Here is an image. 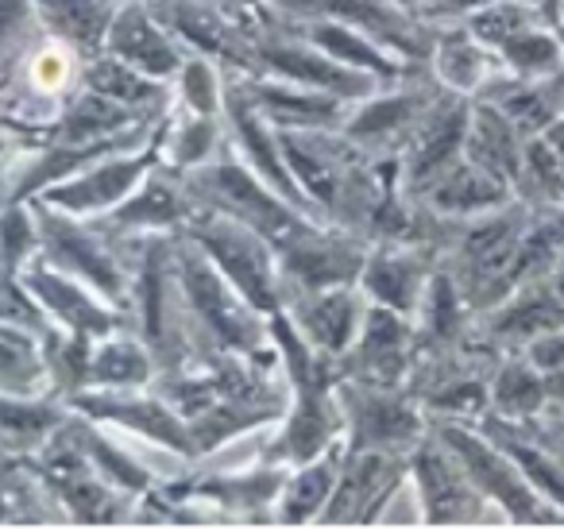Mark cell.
Listing matches in <instances>:
<instances>
[{
	"label": "cell",
	"mask_w": 564,
	"mask_h": 529,
	"mask_svg": "<svg viewBox=\"0 0 564 529\" xmlns=\"http://www.w3.org/2000/svg\"><path fill=\"white\" fill-rule=\"evenodd\" d=\"M163 125H166V112L159 117L155 132H151V140L143 143V148L117 151V155L97 159V163L86 166L82 174L55 182V186H47L35 197H43V202L55 205V209H63V213H74V217H86V220L101 217V213H109L112 205H120L143 179H148L151 166L163 163Z\"/></svg>",
	"instance_id": "obj_10"
},
{
	"label": "cell",
	"mask_w": 564,
	"mask_h": 529,
	"mask_svg": "<svg viewBox=\"0 0 564 529\" xmlns=\"http://www.w3.org/2000/svg\"><path fill=\"white\" fill-rule=\"evenodd\" d=\"M291 479V467L263 464L259 460L251 472H213V475H186V479L159 483L178 503H205L209 510H228V518L240 521H274V503Z\"/></svg>",
	"instance_id": "obj_17"
},
{
	"label": "cell",
	"mask_w": 564,
	"mask_h": 529,
	"mask_svg": "<svg viewBox=\"0 0 564 529\" xmlns=\"http://www.w3.org/2000/svg\"><path fill=\"white\" fill-rule=\"evenodd\" d=\"M484 4H491V0H417L414 12L430 24H460Z\"/></svg>",
	"instance_id": "obj_38"
},
{
	"label": "cell",
	"mask_w": 564,
	"mask_h": 529,
	"mask_svg": "<svg viewBox=\"0 0 564 529\" xmlns=\"http://www.w3.org/2000/svg\"><path fill=\"white\" fill-rule=\"evenodd\" d=\"M43 35L35 0H0V97L17 82L28 47Z\"/></svg>",
	"instance_id": "obj_36"
},
{
	"label": "cell",
	"mask_w": 564,
	"mask_h": 529,
	"mask_svg": "<svg viewBox=\"0 0 564 529\" xmlns=\"http://www.w3.org/2000/svg\"><path fill=\"white\" fill-rule=\"evenodd\" d=\"M471 425L484 436H491V441L522 467V475L533 483V490H538L541 498H549L556 510H564V456L549 441H541L530 421H502V418H495V413H484V418H476Z\"/></svg>",
	"instance_id": "obj_24"
},
{
	"label": "cell",
	"mask_w": 564,
	"mask_h": 529,
	"mask_svg": "<svg viewBox=\"0 0 564 529\" xmlns=\"http://www.w3.org/2000/svg\"><path fill=\"white\" fill-rule=\"evenodd\" d=\"M545 279H549V287H553L556 294L564 298V248L556 251V259H553V267L545 271Z\"/></svg>",
	"instance_id": "obj_43"
},
{
	"label": "cell",
	"mask_w": 564,
	"mask_h": 529,
	"mask_svg": "<svg viewBox=\"0 0 564 529\" xmlns=\"http://www.w3.org/2000/svg\"><path fill=\"white\" fill-rule=\"evenodd\" d=\"M70 406L58 395H0V449L28 460L63 429Z\"/></svg>",
	"instance_id": "obj_28"
},
{
	"label": "cell",
	"mask_w": 564,
	"mask_h": 529,
	"mask_svg": "<svg viewBox=\"0 0 564 529\" xmlns=\"http://www.w3.org/2000/svg\"><path fill=\"white\" fill-rule=\"evenodd\" d=\"M430 71L453 94L479 97L484 86H491L499 74H507V66H502L499 51H491L484 40H476L464 24H437Z\"/></svg>",
	"instance_id": "obj_26"
},
{
	"label": "cell",
	"mask_w": 564,
	"mask_h": 529,
	"mask_svg": "<svg viewBox=\"0 0 564 529\" xmlns=\"http://www.w3.org/2000/svg\"><path fill=\"white\" fill-rule=\"evenodd\" d=\"M174 101H178L186 112L225 117V71H220L213 58L189 51L178 78H174Z\"/></svg>",
	"instance_id": "obj_37"
},
{
	"label": "cell",
	"mask_w": 564,
	"mask_h": 529,
	"mask_svg": "<svg viewBox=\"0 0 564 529\" xmlns=\"http://www.w3.org/2000/svg\"><path fill=\"white\" fill-rule=\"evenodd\" d=\"M267 9L291 20H340V24L376 40L391 55L417 66L430 63L433 43H437V24L422 20L399 0H271Z\"/></svg>",
	"instance_id": "obj_6"
},
{
	"label": "cell",
	"mask_w": 564,
	"mask_h": 529,
	"mask_svg": "<svg viewBox=\"0 0 564 529\" xmlns=\"http://www.w3.org/2000/svg\"><path fill=\"white\" fill-rule=\"evenodd\" d=\"M340 464H345V436L333 441L322 456L291 467V479H286L279 503H274V521L279 526H306V521L322 518L325 503L337 487Z\"/></svg>",
	"instance_id": "obj_29"
},
{
	"label": "cell",
	"mask_w": 564,
	"mask_h": 529,
	"mask_svg": "<svg viewBox=\"0 0 564 529\" xmlns=\"http://www.w3.org/2000/svg\"><path fill=\"white\" fill-rule=\"evenodd\" d=\"M414 202L445 220H468V217H484V213L502 209L507 202H514V190L495 179V174L479 171L476 163L460 159V163H453L445 174H437Z\"/></svg>",
	"instance_id": "obj_25"
},
{
	"label": "cell",
	"mask_w": 564,
	"mask_h": 529,
	"mask_svg": "<svg viewBox=\"0 0 564 529\" xmlns=\"http://www.w3.org/2000/svg\"><path fill=\"white\" fill-rule=\"evenodd\" d=\"M217 4L228 12H236V17H243V20H256L271 0H217Z\"/></svg>",
	"instance_id": "obj_39"
},
{
	"label": "cell",
	"mask_w": 564,
	"mask_h": 529,
	"mask_svg": "<svg viewBox=\"0 0 564 529\" xmlns=\"http://www.w3.org/2000/svg\"><path fill=\"white\" fill-rule=\"evenodd\" d=\"M541 136H545V140H549V148L556 151V159H561V166H564V117H556L553 125H549Z\"/></svg>",
	"instance_id": "obj_40"
},
{
	"label": "cell",
	"mask_w": 564,
	"mask_h": 529,
	"mask_svg": "<svg viewBox=\"0 0 564 529\" xmlns=\"http://www.w3.org/2000/svg\"><path fill=\"white\" fill-rule=\"evenodd\" d=\"M256 74H271V78L294 82V86L322 89L340 101H368L371 94L383 89V82L371 78L364 71L337 63L333 55H325L322 47L299 40V35L279 32L274 24H267L259 17V40H256Z\"/></svg>",
	"instance_id": "obj_9"
},
{
	"label": "cell",
	"mask_w": 564,
	"mask_h": 529,
	"mask_svg": "<svg viewBox=\"0 0 564 529\" xmlns=\"http://www.w3.org/2000/svg\"><path fill=\"white\" fill-rule=\"evenodd\" d=\"M20 287H24L28 298L40 305L43 317H47L51 325L66 328V333L94 336L97 341V336H109L128 325L124 310L105 302L97 290H89L86 282H78L74 274L51 267L40 251H35V256L24 263V271H20Z\"/></svg>",
	"instance_id": "obj_13"
},
{
	"label": "cell",
	"mask_w": 564,
	"mask_h": 529,
	"mask_svg": "<svg viewBox=\"0 0 564 529\" xmlns=\"http://www.w3.org/2000/svg\"><path fill=\"white\" fill-rule=\"evenodd\" d=\"M82 86L109 97V101H117V105H128V109H135V112H163L166 105L174 101V82L148 78V74L132 71L128 63L112 58L109 51L86 58Z\"/></svg>",
	"instance_id": "obj_31"
},
{
	"label": "cell",
	"mask_w": 564,
	"mask_h": 529,
	"mask_svg": "<svg viewBox=\"0 0 564 529\" xmlns=\"http://www.w3.org/2000/svg\"><path fill=\"white\" fill-rule=\"evenodd\" d=\"M74 413L97 421V425H117L128 433L143 436L148 444L174 452V456L197 460L194 436H189V421L174 410L166 398L159 395H140V390H78V395L66 398Z\"/></svg>",
	"instance_id": "obj_12"
},
{
	"label": "cell",
	"mask_w": 564,
	"mask_h": 529,
	"mask_svg": "<svg viewBox=\"0 0 564 529\" xmlns=\"http://www.w3.org/2000/svg\"><path fill=\"white\" fill-rule=\"evenodd\" d=\"M337 402L345 413V449L414 452L430 433V418L406 387L337 379Z\"/></svg>",
	"instance_id": "obj_7"
},
{
	"label": "cell",
	"mask_w": 564,
	"mask_h": 529,
	"mask_svg": "<svg viewBox=\"0 0 564 529\" xmlns=\"http://www.w3.org/2000/svg\"><path fill=\"white\" fill-rule=\"evenodd\" d=\"M112 9H117L112 0H35L43 32L70 43L82 58H94L105 51Z\"/></svg>",
	"instance_id": "obj_32"
},
{
	"label": "cell",
	"mask_w": 564,
	"mask_h": 529,
	"mask_svg": "<svg viewBox=\"0 0 564 529\" xmlns=\"http://www.w3.org/2000/svg\"><path fill=\"white\" fill-rule=\"evenodd\" d=\"M410 483L417 487V503H422L425 526H464V521H479L487 503L471 479L464 475L460 460L445 449L437 433L422 436L410 452Z\"/></svg>",
	"instance_id": "obj_15"
},
{
	"label": "cell",
	"mask_w": 564,
	"mask_h": 529,
	"mask_svg": "<svg viewBox=\"0 0 564 529\" xmlns=\"http://www.w3.org/2000/svg\"><path fill=\"white\" fill-rule=\"evenodd\" d=\"M530 4H538L541 17H545L549 24L561 28V20H564V0H530Z\"/></svg>",
	"instance_id": "obj_42"
},
{
	"label": "cell",
	"mask_w": 564,
	"mask_h": 529,
	"mask_svg": "<svg viewBox=\"0 0 564 529\" xmlns=\"http://www.w3.org/2000/svg\"><path fill=\"white\" fill-rule=\"evenodd\" d=\"M243 94L256 101L267 125L274 128H345L352 101H340L322 89L294 86V82L271 78V74H236Z\"/></svg>",
	"instance_id": "obj_23"
},
{
	"label": "cell",
	"mask_w": 564,
	"mask_h": 529,
	"mask_svg": "<svg viewBox=\"0 0 564 529\" xmlns=\"http://www.w3.org/2000/svg\"><path fill=\"white\" fill-rule=\"evenodd\" d=\"M20 506L17 503H9V498H0V521H17L20 518Z\"/></svg>",
	"instance_id": "obj_44"
},
{
	"label": "cell",
	"mask_w": 564,
	"mask_h": 529,
	"mask_svg": "<svg viewBox=\"0 0 564 529\" xmlns=\"http://www.w3.org/2000/svg\"><path fill=\"white\" fill-rule=\"evenodd\" d=\"M437 271V248L422 240H379L368 248L356 287L376 305L414 317L425 294V282Z\"/></svg>",
	"instance_id": "obj_20"
},
{
	"label": "cell",
	"mask_w": 564,
	"mask_h": 529,
	"mask_svg": "<svg viewBox=\"0 0 564 529\" xmlns=\"http://www.w3.org/2000/svg\"><path fill=\"white\" fill-rule=\"evenodd\" d=\"M549 410L545 375L522 356H502L491 371V410L502 421H533Z\"/></svg>",
	"instance_id": "obj_34"
},
{
	"label": "cell",
	"mask_w": 564,
	"mask_h": 529,
	"mask_svg": "<svg viewBox=\"0 0 564 529\" xmlns=\"http://www.w3.org/2000/svg\"><path fill=\"white\" fill-rule=\"evenodd\" d=\"M159 364L151 356V348L143 344V336H132L124 328L109 336H97L94 352H89L86 367V390H143L151 387Z\"/></svg>",
	"instance_id": "obj_30"
},
{
	"label": "cell",
	"mask_w": 564,
	"mask_h": 529,
	"mask_svg": "<svg viewBox=\"0 0 564 529\" xmlns=\"http://www.w3.org/2000/svg\"><path fill=\"white\" fill-rule=\"evenodd\" d=\"M471 117V97L441 89L433 105L422 112V120L410 132L406 148H402V194L414 202L437 174H445L453 163L464 159V132H468Z\"/></svg>",
	"instance_id": "obj_14"
},
{
	"label": "cell",
	"mask_w": 564,
	"mask_h": 529,
	"mask_svg": "<svg viewBox=\"0 0 564 529\" xmlns=\"http://www.w3.org/2000/svg\"><path fill=\"white\" fill-rule=\"evenodd\" d=\"M499 58L514 78L538 82L564 66V40L553 24H533L525 32L510 35L499 47Z\"/></svg>",
	"instance_id": "obj_35"
},
{
	"label": "cell",
	"mask_w": 564,
	"mask_h": 529,
	"mask_svg": "<svg viewBox=\"0 0 564 529\" xmlns=\"http://www.w3.org/2000/svg\"><path fill=\"white\" fill-rule=\"evenodd\" d=\"M112 4H120V0H112Z\"/></svg>",
	"instance_id": "obj_45"
},
{
	"label": "cell",
	"mask_w": 564,
	"mask_h": 529,
	"mask_svg": "<svg viewBox=\"0 0 564 529\" xmlns=\"http://www.w3.org/2000/svg\"><path fill=\"white\" fill-rule=\"evenodd\" d=\"M271 341L279 348V364L291 387V410H286V425L271 441V452H263V464L299 467L306 460L322 456L333 441L345 436V413L337 402V359L322 356L299 325L291 321L286 310H274L267 317Z\"/></svg>",
	"instance_id": "obj_1"
},
{
	"label": "cell",
	"mask_w": 564,
	"mask_h": 529,
	"mask_svg": "<svg viewBox=\"0 0 564 529\" xmlns=\"http://www.w3.org/2000/svg\"><path fill=\"white\" fill-rule=\"evenodd\" d=\"M51 375L40 328L0 317V395H47Z\"/></svg>",
	"instance_id": "obj_33"
},
{
	"label": "cell",
	"mask_w": 564,
	"mask_h": 529,
	"mask_svg": "<svg viewBox=\"0 0 564 529\" xmlns=\"http://www.w3.org/2000/svg\"><path fill=\"white\" fill-rule=\"evenodd\" d=\"M371 240L360 233H348L337 225H310L306 233H299L294 240H286L279 251V287H282V305L294 298L317 294V290L345 287L356 282L364 271Z\"/></svg>",
	"instance_id": "obj_8"
},
{
	"label": "cell",
	"mask_w": 564,
	"mask_h": 529,
	"mask_svg": "<svg viewBox=\"0 0 564 529\" xmlns=\"http://www.w3.org/2000/svg\"><path fill=\"white\" fill-rule=\"evenodd\" d=\"M32 213H35V228H40V256L51 267L86 282L89 290H97L105 302L124 310L128 317L135 267H128L120 240L105 236L97 225H86V217L55 209L43 197H32Z\"/></svg>",
	"instance_id": "obj_3"
},
{
	"label": "cell",
	"mask_w": 564,
	"mask_h": 529,
	"mask_svg": "<svg viewBox=\"0 0 564 529\" xmlns=\"http://www.w3.org/2000/svg\"><path fill=\"white\" fill-rule=\"evenodd\" d=\"M0 317H4V321H24V325H35V321L28 317V313L20 310V305L12 302V298L4 294V290H0Z\"/></svg>",
	"instance_id": "obj_41"
},
{
	"label": "cell",
	"mask_w": 564,
	"mask_h": 529,
	"mask_svg": "<svg viewBox=\"0 0 564 529\" xmlns=\"http://www.w3.org/2000/svg\"><path fill=\"white\" fill-rule=\"evenodd\" d=\"M259 17L267 20V24H274L279 32L286 35H299V40L314 43V47H322L325 55H333L337 63L352 66V71H364L371 74V78L383 82V89L399 86V82H406L410 74L417 71V63H406V58L391 55L387 47H379L376 40H368L364 32H356V28L340 24V20H291V17H279V12L263 9Z\"/></svg>",
	"instance_id": "obj_21"
},
{
	"label": "cell",
	"mask_w": 564,
	"mask_h": 529,
	"mask_svg": "<svg viewBox=\"0 0 564 529\" xmlns=\"http://www.w3.org/2000/svg\"><path fill=\"white\" fill-rule=\"evenodd\" d=\"M430 425L445 441V449L460 460L471 487L491 506H499L510 521H518V526H561L564 521V510L541 498L533 483L522 475V467L491 436L479 433L471 421H430Z\"/></svg>",
	"instance_id": "obj_5"
},
{
	"label": "cell",
	"mask_w": 564,
	"mask_h": 529,
	"mask_svg": "<svg viewBox=\"0 0 564 529\" xmlns=\"http://www.w3.org/2000/svg\"><path fill=\"white\" fill-rule=\"evenodd\" d=\"M414 352V317L368 302L360 336L345 356H337V375L352 382H376V387H406Z\"/></svg>",
	"instance_id": "obj_16"
},
{
	"label": "cell",
	"mask_w": 564,
	"mask_h": 529,
	"mask_svg": "<svg viewBox=\"0 0 564 529\" xmlns=\"http://www.w3.org/2000/svg\"><path fill=\"white\" fill-rule=\"evenodd\" d=\"M182 236L197 244L209 256V263L240 290L243 302L256 305L263 317L282 310V287H279V251L263 233L236 217H225L217 209H197L186 220Z\"/></svg>",
	"instance_id": "obj_4"
},
{
	"label": "cell",
	"mask_w": 564,
	"mask_h": 529,
	"mask_svg": "<svg viewBox=\"0 0 564 529\" xmlns=\"http://www.w3.org/2000/svg\"><path fill=\"white\" fill-rule=\"evenodd\" d=\"M186 182L189 197L197 209H217L225 217H236L243 225H251L256 233H263L274 248H282L286 240H294L299 233H306L310 225H317V217L294 209L286 197H279L240 155L232 143H220V151L209 163L194 166V171H178Z\"/></svg>",
	"instance_id": "obj_2"
},
{
	"label": "cell",
	"mask_w": 564,
	"mask_h": 529,
	"mask_svg": "<svg viewBox=\"0 0 564 529\" xmlns=\"http://www.w3.org/2000/svg\"><path fill=\"white\" fill-rule=\"evenodd\" d=\"M105 51L155 82H174L186 63V43L148 9V0H120L112 9Z\"/></svg>",
	"instance_id": "obj_19"
},
{
	"label": "cell",
	"mask_w": 564,
	"mask_h": 529,
	"mask_svg": "<svg viewBox=\"0 0 564 529\" xmlns=\"http://www.w3.org/2000/svg\"><path fill=\"white\" fill-rule=\"evenodd\" d=\"M197 213L186 182L171 166H151L148 179L132 190L120 205L94 217V225L112 240H132V236H159V233H182L186 220Z\"/></svg>",
	"instance_id": "obj_18"
},
{
	"label": "cell",
	"mask_w": 564,
	"mask_h": 529,
	"mask_svg": "<svg viewBox=\"0 0 564 529\" xmlns=\"http://www.w3.org/2000/svg\"><path fill=\"white\" fill-rule=\"evenodd\" d=\"M410 479V452L345 449L337 487L325 503L317 526H368Z\"/></svg>",
	"instance_id": "obj_11"
},
{
	"label": "cell",
	"mask_w": 564,
	"mask_h": 529,
	"mask_svg": "<svg viewBox=\"0 0 564 529\" xmlns=\"http://www.w3.org/2000/svg\"><path fill=\"white\" fill-rule=\"evenodd\" d=\"M282 310L291 313V321L299 325V333L314 344L322 356H345L352 348V341L360 336L364 313H368V298L356 282L345 287H329L317 290V294L294 298Z\"/></svg>",
	"instance_id": "obj_22"
},
{
	"label": "cell",
	"mask_w": 564,
	"mask_h": 529,
	"mask_svg": "<svg viewBox=\"0 0 564 529\" xmlns=\"http://www.w3.org/2000/svg\"><path fill=\"white\" fill-rule=\"evenodd\" d=\"M522 155H525V136L502 117L499 105L484 101V97H471L468 132H464V159L476 163L479 171L495 174L499 182H507L510 190H518Z\"/></svg>",
	"instance_id": "obj_27"
}]
</instances>
